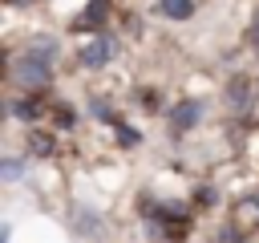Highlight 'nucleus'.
Returning a JSON list of instances; mask_svg holds the SVG:
<instances>
[{
  "mask_svg": "<svg viewBox=\"0 0 259 243\" xmlns=\"http://www.w3.org/2000/svg\"><path fill=\"white\" fill-rule=\"evenodd\" d=\"M12 81H16V85H24V89H45V85L53 81L49 61H45V57H32V53L16 57V61H12Z\"/></svg>",
  "mask_w": 259,
  "mask_h": 243,
  "instance_id": "nucleus-1",
  "label": "nucleus"
},
{
  "mask_svg": "<svg viewBox=\"0 0 259 243\" xmlns=\"http://www.w3.org/2000/svg\"><path fill=\"white\" fill-rule=\"evenodd\" d=\"M109 57H113V36L109 32H97L81 45V65H89V69H101Z\"/></svg>",
  "mask_w": 259,
  "mask_h": 243,
  "instance_id": "nucleus-2",
  "label": "nucleus"
},
{
  "mask_svg": "<svg viewBox=\"0 0 259 243\" xmlns=\"http://www.w3.org/2000/svg\"><path fill=\"white\" fill-rule=\"evenodd\" d=\"M198 117H202V105H198V101H178V105L170 109V130H174V134H186Z\"/></svg>",
  "mask_w": 259,
  "mask_h": 243,
  "instance_id": "nucleus-3",
  "label": "nucleus"
},
{
  "mask_svg": "<svg viewBox=\"0 0 259 243\" xmlns=\"http://www.w3.org/2000/svg\"><path fill=\"white\" fill-rule=\"evenodd\" d=\"M247 101H251V81H247L243 73H235V77L227 81V105H231V109H247Z\"/></svg>",
  "mask_w": 259,
  "mask_h": 243,
  "instance_id": "nucleus-4",
  "label": "nucleus"
},
{
  "mask_svg": "<svg viewBox=\"0 0 259 243\" xmlns=\"http://www.w3.org/2000/svg\"><path fill=\"white\" fill-rule=\"evenodd\" d=\"M105 16H109V0H89L85 12H81L73 24H77V28H93V24H101Z\"/></svg>",
  "mask_w": 259,
  "mask_h": 243,
  "instance_id": "nucleus-5",
  "label": "nucleus"
},
{
  "mask_svg": "<svg viewBox=\"0 0 259 243\" xmlns=\"http://www.w3.org/2000/svg\"><path fill=\"white\" fill-rule=\"evenodd\" d=\"M158 12L170 16V20H186L194 12V0H158Z\"/></svg>",
  "mask_w": 259,
  "mask_h": 243,
  "instance_id": "nucleus-6",
  "label": "nucleus"
},
{
  "mask_svg": "<svg viewBox=\"0 0 259 243\" xmlns=\"http://www.w3.org/2000/svg\"><path fill=\"white\" fill-rule=\"evenodd\" d=\"M28 53L53 61V57H57V40H53V36H32V40H28Z\"/></svg>",
  "mask_w": 259,
  "mask_h": 243,
  "instance_id": "nucleus-7",
  "label": "nucleus"
},
{
  "mask_svg": "<svg viewBox=\"0 0 259 243\" xmlns=\"http://www.w3.org/2000/svg\"><path fill=\"white\" fill-rule=\"evenodd\" d=\"M8 109H12V117H20V122H32V117L40 113V105H36V101H28V97H24V101H12Z\"/></svg>",
  "mask_w": 259,
  "mask_h": 243,
  "instance_id": "nucleus-8",
  "label": "nucleus"
},
{
  "mask_svg": "<svg viewBox=\"0 0 259 243\" xmlns=\"http://www.w3.org/2000/svg\"><path fill=\"white\" fill-rule=\"evenodd\" d=\"M20 174H24V162H20V158H4V162H0V178H4V182H16Z\"/></svg>",
  "mask_w": 259,
  "mask_h": 243,
  "instance_id": "nucleus-9",
  "label": "nucleus"
},
{
  "mask_svg": "<svg viewBox=\"0 0 259 243\" xmlns=\"http://www.w3.org/2000/svg\"><path fill=\"white\" fill-rule=\"evenodd\" d=\"M28 146H32V154L49 158V154H53V134H32V138H28Z\"/></svg>",
  "mask_w": 259,
  "mask_h": 243,
  "instance_id": "nucleus-10",
  "label": "nucleus"
},
{
  "mask_svg": "<svg viewBox=\"0 0 259 243\" xmlns=\"http://www.w3.org/2000/svg\"><path fill=\"white\" fill-rule=\"evenodd\" d=\"M89 113H93L97 122H109V126H117V113H113L105 101H89Z\"/></svg>",
  "mask_w": 259,
  "mask_h": 243,
  "instance_id": "nucleus-11",
  "label": "nucleus"
},
{
  "mask_svg": "<svg viewBox=\"0 0 259 243\" xmlns=\"http://www.w3.org/2000/svg\"><path fill=\"white\" fill-rule=\"evenodd\" d=\"M117 142H121V146H138V142H142V134H138L134 126H121V122H117Z\"/></svg>",
  "mask_w": 259,
  "mask_h": 243,
  "instance_id": "nucleus-12",
  "label": "nucleus"
},
{
  "mask_svg": "<svg viewBox=\"0 0 259 243\" xmlns=\"http://www.w3.org/2000/svg\"><path fill=\"white\" fill-rule=\"evenodd\" d=\"M219 243H243V239H239L235 227H223V231H219Z\"/></svg>",
  "mask_w": 259,
  "mask_h": 243,
  "instance_id": "nucleus-13",
  "label": "nucleus"
},
{
  "mask_svg": "<svg viewBox=\"0 0 259 243\" xmlns=\"http://www.w3.org/2000/svg\"><path fill=\"white\" fill-rule=\"evenodd\" d=\"M57 122H61V126H73V109L61 105V109H57Z\"/></svg>",
  "mask_w": 259,
  "mask_h": 243,
  "instance_id": "nucleus-14",
  "label": "nucleus"
},
{
  "mask_svg": "<svg viewBox=\"0 0 259 243\" xmlns=\"http://www.w3.org/2000/svg\"><path fill=\"white\" fill-rule=\"evenodd\" d=\"M210 202H214V190L202 186V190H198V207H210Z\"/></svg>",
  "mask_w": 259,
  "mask_h": 243,
  "instance_id": "nucleus-15",
  "label": "nucleus"
},
{
  "mask_svg": "<svg viewBox=\"0 0 259 243\" xmlns=\"http://www.w3.org/2000/svg\"><path fill=\"white\" fill-rule=\"evenodd\" d=\"M247 207H251V211L259 215V194H251V198H247Z\"/></svg>",
  "mask_w": 259,
  "mask_h": 243,
  "instance_id": "nucleus-16",
  "label": "nucleus"
},
{
  "mask_svg": "<svg viewBox=\"0 0 259 243\" xmlns=\"http://www.w3.org/2000/svg\"><path fill=\"white\" fill-rule=\"evenodd\" d=\"M251 36H255V45H259V16H255V24H251Z\"/></svg>",
  "mask_w": 259,
  "mask_h": 243,
  "instance_id": "nucleus-17",
  "label": "nucleus"
},
{
  "mask_svg": "<svg viewBox=\"0 0 259 243\" xmlns=\"http://www.w3.org/2000/svg\"><path fill=\"white\" fill-rule=\"evenodd\" d=\"M8 4H28V0H8Z\"/></svg>",
  "mask_w": 259,
  "mask_h": 243,
  "instance_id": "nucleus-18",
  "label": "nucleus"
}]
</instances>
